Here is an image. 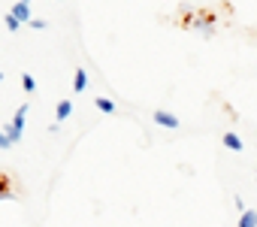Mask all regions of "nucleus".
<instances>
[{"label":"nucleus","mask_w":257,"mask_h":227,"mask_svg":"<svg viewBox=\"0 0 257 227\" xmlns=\"http://www.w3.org/2000/svg\"><path fill=\"white\" fill-rule=\"evenodd\" d=\"M22 4H28V0H22Z\"/></svg>","instance_id":"obj_17"},{"label":"nucleus","mask_w":257,"mask_h":227,"mask_svg":"<svg viewBox=\"0 0 257 227\" xmlns=\"http://www.w3.org/2000/svg\"><path fill=\"white\" fill-rule=\"evenodd\" d=\"M0 82H4V73H0Z\"/></svg>","instance_id":"obj_16"},{"label":"nucleus","mask_w":257,"mask_h":227,"mask_svg":"<svg viewBox=\"0 0 257 227\" xmlns=\"http://www.w3.org/2000/svg\"><path fill=\"white\" fill-rule=\"evenodd\" d=\"M55 116H58V122H67V119L73 116V103H70V100H61V103H58V112H55Z\"/></svg>","instance_id":"obj_6"},{"label":"nucleus","mask_w":257,"mask_h":227,"mask_svg":"<svg viewBox=\"0 0 257 227\" xmlns=\"http://www.w3.org/2000/svg\"><path fill=\"white\" fill-rule=\"evenodd\" d=\"M191 25H194V28H200L203 34H212V31H215V16H197Z\"/></svg>","instance_id":"obj_2"},{"label":"nucleus","mask_w":257,"mask_h":227,"mask_svg":"<svg viewBox=\"0 0 257 227\" xmlns=\"http://www.w3.org/2000/svg\"><path fill=\"white\" fill-rule=\"evenodd\" d=\"M236 227H257V212L254 209H245L242 215H239V224Z\"/></svg>","instance_id":"obj_5"},{"label":"nucleus","mask_w":257,"mask_h":227,"mask_svg":"<svg viewBox=\"0 0 257 227\" xmlns=\"http://www.w3.org/2000/svg\"><path fill=\"white\" fill-rule=\"evenodd\" d=\"M94 103H97V109H100V112H115V103H112L109 97H97Z\"/></svg>","instance_id":"obj_9"},{"label":"nucleus","mask_w":257,"mask_h":227,"mask_svg":"<svg viewBox=\"0 0 257 227\" xmlns=\"http://www.w3.org/2000/svg\"><path fill=\"white\" fill-rule=\"evenodd\" d=\"M4 134H7V137H10V140H13V146H16V143H19V140H22V134H19V131H16V128H13V125H7V128H4Z\"/></svg>","instance_id":"obj_11"},{"label":"nucleus","mask_w":257,"mask_h":227,"mask_svg":"<svg viewBox=\"0 0 257 227\" xmlns=\"http://www.w3.org/2000/svg\"><path fill=\"white\" fill-rule=\"evenodd\" d=\"M22 85H25V91H37V79H34L31 73H25V76H22Z\"/></svg>","instance_id":"obj_10"},{"label":"nucleus","mask_w":257,"mask_h":227,"mask_svg":"<svg viewBox=\"0 0 257 227\" xmlns=\"http://www.w3.org/2000/svg\"><path fill=\"white\" fill-rule=\"evenodd\" d=\"M10 197H13L10 185H7V182H0V200H10Z\"/></svg>","instance_id":"obj_13"},{"label":"nucleus","mask_w":257,"mask_h":227,"mask_svg":"<svg viewBox=\"0 0 257 227\" xmlns=\"http://www.w3.org/2000/svg\"><path fill=\"white\" fill-rule=\"evenodd\" d=\"M25 119H28V103H22V106L16 109V116H13V122H10V125L22 134V131H25Z\"/></svg>","instance_id":"obj_3"},{"label":"nucleus","mask_w":257,"mask_h":227,"mask_svg":"<svg viewBox=\"0 0 257 227\" xmlns=\"http://www.w3.org/2000/svg\"><path fill=\"white\" fill-rule=\"evenodd\" d=\"M13 16H16L19 22H31V10H28V4H22V0H19V4L13 7Z\"/></svg>","instance_id":"obj_7"},{"label":"nucleus","mask_w":257,"mask_h":227,"mask_svg":"<svg viewBox=\"0 0 257 227\" xmlns=\"http://www.w3.org/2000/svg\"><path fill=\"white\" fill-rule=\"evenodd\" d=\"M31 28H37V31H43V28H46V22H43V19H31Z\"/></svg>","instance_id":"obj_15"},{"label":"nucleus","mask_w":257,"mask_h":227,"mask_svg":"<svg viewBox=\"0 0 257 227\" xmlns=\"http://www.w3.org/2000/svg\"><path fill=\"white\" fill-rule=\"evenodd\" d=\"M224 146H227V149H233V152H242V140H239L233 131H230V134H224Z\"/></svg>","instance_id":"obj_8"},{"label":"nucleus","mask_w":257,"mask_h":227,"mask_svg":"<svg viewBox=\"0 0 257 227\" xmlns=\"http://www.w3.org/2000/svg\"><path fill=\"white\" fill-rule=\"evenodd\" d=\"M4 25H7V31H19V25H22V22H19V19H16V16H13V13H10V16H7V22H4Z\"/></svg>","instance_id":"obj_12"},{"label":"nucleus","mask_w":257,"mask_h":227,"mask_svg":"<svg viewBox=\"0 0 257 227\" xmlns=\"http://www.w3.org/2000/svg\"><path fill=\"white\" fill-rule=\"evenodd\" d=\"M0 149H13V140H10L4 131H0Z\"/></svg>","instance_id":"obj_14"},{"label":"nucleus","mask_w":257,"mask_h":227,"mask_svg":"<svg viewBox=\"0 0 257 227\" xmlns=\"http://www.w3.org/2000/svg\"><path fill=\"white\" fill-rule=\"evenodd\" d=\"M254 179H257V173H254Z\"/></svg>","instance_id":"obj_18"},{"label":"nucleus","mask_w":257,"mask_h":227,"mask_svg":"<svg viewBox=\"0 0 257 227\" xmlns=\"http://www.w3.org/2000/svg\"><path fill=\"white\" fill-rule=\"evenodd\" d=\"M88 88V73L85 67H76V76H73V91H85Z\"/></svg>","instance_id":"obj_4"},{"label":"nucleus","mask_w":257,"mask_h":227,"mask_svg":"<svg viewBox=\"0 0 257 227\" xmlns=\"http://www.w3.org/2000/svg\"><path fill=\"white\" fill-rule=\"evenodd\" d=\"M152 122H155V125H161V128H173V131L182 125V122H179V116H173V112H167V109H158L155 116H152Z\"/></svg>","instance_id":"obj_1"}]
</instances>
